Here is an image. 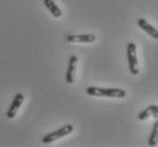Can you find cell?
<instances>
[{
  "instance_id": "obj_1",
  "label": "cell",
  "mask_w": 158,
  "mask_h": 147,
  "mask_svg": "<svg viewBox=\"0 0 158 147\" xmlns=\"http://www.w3.org/2000/svg\"><path fill=\"white\" fill-rule=\"evenodd\" d=\"M86 93L91 96H107V97H125L126 92L122 88H100L90 86L86 88Z\"/></svg>"
},
{
  "instance_id": "obj_2",
  "label": "cell",
  "mask_w": 158,
  "mask_h": 147,
  "mask_svg": "<svg viewBox=\"0 0 158 147\" xmlns=\"http://www.w3.org/2000/svg\"><path fill=\"white\" fill-rule=\"evenodd\" d=\"M127 61H129L130 72L132 75H138L139 74V65H138V58H137V47L134 43L127 44Z\"/></svg>"
},
{
  "instance_id": "obj_3",
  "label": "cell",
  "mask_w": 158,
  "mask_h": 147,
  "mask_svg": "<svg viewBox=\"0 0 158 147\" xmlns=\"http://www.w3.org/2000/svg\"><path fill=\"white\" fill-rule=\"evenodd\" d=\"M73 131V126L72 125H65L64 127H61L60 129L56 130V131H52V133H48L42 138V143L43 144H49L52 143L55 140L59 139L61 137L66 136Z\"/></svg>"
},
{
  "instance_id": "obj_4",
  "label": "cell",
  "mask_w": 158,
  "mask_h": 147,
  "mask_svg": "<svg viewBox=\"0 0 158 147\" xmlns=\"http://www.w3.org/2000/svg\"><path fill=\"white\" fill-rule=\"evenodd\" d=\"M69 43H91L96 41L94 34H71L66 36Z\"/></svg>"
},
{
  "instance_id": "obj_5",
  "label": "cell",
  "mask_w": 158,
  "mask_h": 147,
  "mask_svg": "<svg viewBox=\"0 0 158 147\" xmlns=\"http://www.w3.org/2000/svg\"><path fill=\"white\" fill-rule=\"evenodd\" d=\"M23 101H24V96H23V94L18 93L15 95L14 97V101L11 102L10 106H9V109H8L7 111V117L9 119H13L16 115V113H17L18 109H19V106L22 105V103H23Z\"/></svg>"
},
{
  "instance_id": "obj_6",
  "label": "cell",
  "mask_w": 158,
  "mask_h": 147,
  "mask_svg": "<svg viewBox=\"0 0 158 147\" xmlns=\"http://www.w3.org/2000/svg\"><path fill=\"white\" fill-rule=\"evenodd\" d=\"M76 65H77V57L72 56L69 58V68H67V72H66V82L69 84H72L74 82V74H75Z\"/></svg>"
},
{
  "instance_id": "obj_7",
  "label": "cell",
  "mask_w": 158,
  "mask_h": 147,
  "mask_svg": "<svg viewBox=\"0 0 158 147\" xmlns=\"http://www.w3.org/2000/svg\"><path fill=\"white\" fill-rule=\"evenodd\" d=\"M138 25H139V27H141V29H143L144 32L148 33L151 37H154V39H158V29H155L152 25H150L146 19H143V18L138 19Z\"/></svg>"
},
{
  "instance_id": "obj_8",
  "label": "cell",
  "mask_w": 158,
  "mask_h": 147,
  "mask_svg": "<svg viewBox=\"0 0 158 147\" xmlns=\"http://www.w3.org/2000/svg\"><path fill=\"white\" fill-rule=\"evenodd\" d=\"M43 4L55 17H60L61 16V10L57 7V5L55 4L52 0H43Z\"/></svg>"
},
{
  "instance_id": "obj_9",
  "label": "cell",
  "mask_w": 158,
  "mask_h": 147,
  "mask_svg": "<svg viewBox=\"0 0 158 147\" xmlns=\"http://www.w3.org/2000/svg\"><path fill=\"white\" fill-rule=\"evenodd\" d=\"M158 143V119H156V122L154 123V128L151 130V133L149 136V146H156Z\"/></svg>"
},
{
  "instance_id": "obj_10",
  "label": "cell",
  "mask_w": 158,
  "mask_h": 147,
  "mask_svg": "<svg viewBox=\"0 0 158 147\" xmlns=\"http://www.w3.org/2000/svg\"><path fill=\"white\" fill-rule=\"evenodd\" d=\"M156 109H157V105H154V104H152V105H149L147 109H144L143 111L139 113L138 119H139V120H146V119L149 118L150 115L154 114V112Z\"/></svg>"
},
{
  "instance_id": "obj_11",
  "label": "cell",
  "mask_w": 158,
  "mask_h": 147,
  "mask_svg": "<svg viewBox=\"0 0 158 147\" xmlns=\"http://www.w3.org/2000/svg\"><path fill=\"white\" fill-rule=\"evenodd\" d=\"M152 117H155L156 119H158V106H157V109L155 110V112H154V114H152Z\"/></svg>"
}]
</instances>
